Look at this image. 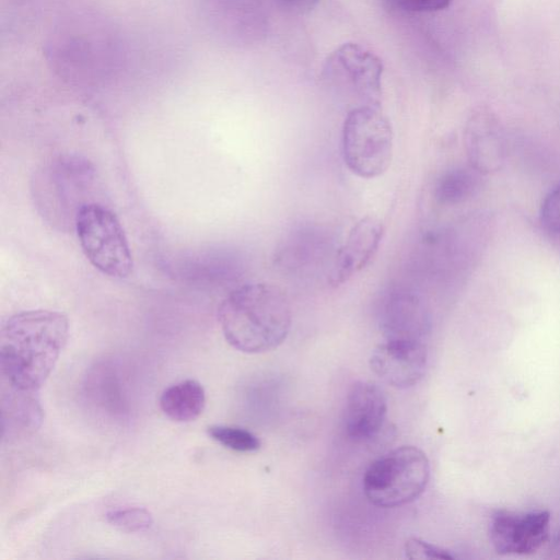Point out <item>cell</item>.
I'll return each instance as SVG.
<instances>
[{
  "label": "cell",
  "instance_id": "cell-1",
  "mask_svg": "<svg viewBox=\"0 0 560 560\" xmlns=\"http://www.w3.org/2000/svg\"><path fill=\"white\" fill-rule=\"evenodd\" d=\"M69 322L57 311L31 310L8 317L0 329V368L8 386L37 392L67 342Z\"/></svg>",
  "mask_w": 560,
  "mask_h": 560
},
{
  "label": "cell",
  "instance_id": "cell-2",
  "mask_svg": "<svg viewBox=\"0 0 560 560\" xmlns=\"http://www.w3.org/2000/svg\"><path fill=\"white\" fill-rule=\"evenodd\" d=\"M218 318L226 341L245 353H261L287 338L292 312L284 291L267 282L244 283L221 302Z\"/></svg>",
  "mask_w": 560,
  "mask_h": 560
},
{
  "label": "cell",
  "instance_id": "cell-3",
  "mask_svg": "<svg viewBox=\"0 0 560 560\" xmlns=\"http://www.w3.org/2000/svg\"><path fill=\"white\" fill-rule=\"evenodd\" d=\"M430 479V463L417 446L396 447L366 468L362 489L366 499L378 508H397L418 499Z\"/></svg>",
  "mask_w": 560,
  "mask_h": 560
},
{
  "label": "cell",
  "instance_id": "cell-4",
  "mask_svg": "<svg viewBox=\"0 0 560 560\" xmlns=\"http://www.w3.org/2000/svg\"><path fill=\"white\" fill-rule=\"evenodd\" d=\"M345 164L361 178H375L390 165L394 131L380 105H359L348 112L341 132Z\"/></svg>",
  "mask_w": 560,
  "mask_h": 560
},
{
  "label": "cell",
  "instance_id": "cell-5",
  "mask_svg": "<svg viewBox=\"0 0 560 560\" xmlns=\"http://www.w3.org/2000/svg\"><path fill=\"white\" fill-rule=\"evenodd\" d=\"M74 225L84 256L98 271L118 279L131 273L130 246L112 210L96 202L84 203L77 210Z\"/></svg>",
  "mask_w": 560,
  "mask_h": 560
},
{
  "label": "cell",
  "instance_id": "cell-6",
  "mask_svg": "<svg viewBox=\"0 0 560 560\" xmlns=\"http://www.w3.org/2000/svg\"><path fill=\"white\" fill-rule=\"evenodd\" d=\"M383 70L377 55L359 44L345 43L329 55L324 74L329 82L350 88L361 105L381 106Z\"/></svg>",
  "mask_w": 560,
  "mask_h": 560
},
{
  "label": "cell",
  "instance_id": "cell-7",
  "mask_svg": "<svg viewBox=\"0 0 560 560\" xmlns=\"http://www.w3.org/2000/svg\"><path fill=\"white\" fill-rule=\"evenodd\" d=\"M427 363V347L418 339H386L370 357L372 371L396 388L416 385L422 378Z\"/></svg>",
  "mask_w": 560,
  "mask_h": 560
},
{
  "label": "cell",
  "instance_id": "cell-8",
  "mask_svg": "<svg viewBox=\"0 0 560 560\" xmlns=\"http://www.w3.org/2000/svg\"><path fill=\"white\" fill-rule=\"evenodd\" d=\"M550 515L547 511L528 513L497 512L490 525V540L500 555H530L547 540Z\"/></svg>",
  "mask_w": 560,
  "mask_h": 560
},
{
  "label": "cell",
  "instance_id": "cell-9",
  "mask_svg": "<svg viewBox=\"0 0 560 560\" xmlns=\"http://www.w3.org/2000/svg\"><path fill=\"white\" fill-rule=\"evenodd\" d=\"M109 44L86 33L60 35L49 45L48 55L60 74H102L107 70Z\"/></svg>",
  "mask_w": 560,
  "mask_h": 560
},
{
  "label": "cell",
  "instance_id": "cell-10",
  "mask_svg": "<svg viewBox=\"0 0 560 560\" xmlns=\"http://www.w3.org/2000/svg\"><path fill=\"white\" fill-rule=\"evenodd\" d=\"M470 166L482 175L498 172L505 161V138L498 118L486 109L475 112L464 131Z\"/></svg>",
  "mask_w": 560,
  "mask_h": 560
},
{
  "label": "cell",
  "instance_id": "cell-11",
  "mask_svg": "<svg viewBox=\"0 0 560 560\" xmlns=\"http://www.w3.org/2000/svg\"><path fill=\"white\" fill-rule=\"evenodd\" d=\"M387 413L384 390L373 382L358 381L348 392L343 411L345 430L353 440H366L382 428Z\"/></svg>",
  "mask_w": 560,
  "mask_h": 560
},
{
  "label": "cell",
  "instance_id": "cell-12",
  "mask_svg": "<svg viewBox=\"0 0 560 560\" xmlns=\"http://www.w3.org/2000/svg\"><path fill=\"white\" fill-rule=\"evenodd\" d=\"M384 232L383 223L376 218L359 220L337 254L329 282L338 287L369 265L380 248Z\"/></svg>",
  "mask_w": 560,
  "mask_h": 560
},
{
  "label": "cell",
  "instance_id": "cell-13",
  "mask_svg": "<svg viewBox=\"0 0 560 560\" xmlns=\"http://www.w3.org/2000/svg\"><path fill=\"white\" fill-rule=\"evenodd\" d=\"M380 326L386 339L421 340L428 319L419 299L408 292L389 295L380 313Z\"/></svg>",
  "mask_w": 560,
  "mask_h": 560
},
{
  "label": "cell",
  "instance_id": "cell-14",
  "mask_svg": "<svg viewBox=\"0 0 560 560\" xmlns=\"http://www.w3.org/2000/svg\"><path fill=\"white\" fill-rule=\"evenodd\" d=\"M89 400L103 412L113 417L126 412V400L120 374L110 361H102L92 366L85 381Z\"/></svg>",
  "mask_w": 560,
  "mask_h": 560
},
{
  "label": "cell",
  "instance_id": "cell-15",
  "mask_svg": "<svg viewBox=\"0 0 560 560\" xmlns=\"http://www.w3.org/2000/svg\"><path fill=\"white\" fill-rule=\"evenodd\" d=\"M206 394L195 380L180 381L167 387L160 397L163 413L177 422L195 420L203 410Z\"/></svg>",
  "mask_w": 560,
  "mask_h": 560
},
{
  "label": "cell",
  "instance_id": "cell-16",
  "mask_svg": "<svg viewBox=\"0 0 560 560\" xmlns=\"http://www.w3.org/2000/svg\"><path fill=\"white\" fill-rule=\"evenodd\" d=\"M37 392L21 390L9 386V395L2 396V427L5 430H34L43 419Z\"/></svg>",
  "mask_w": 560,
  "mask_h": 560
},
{
  "label": "cell",
  "instance_id": "cell-17",
  "mask_svg": "<svg viewBox=\"0 0 560 560\" xmlns=\"http://www.w3.org/2000/svg\"><path fill=\"white\" fill-rule=\"evenodd\" d=\"M480 174L469 168H452L438 179L434 198L440 205L454 206L466 201L479 188Z\"/></svg>",
  "mask_w": 560,
  "mask_h": 560
},
{
  "label": "cell",
  "instance_id": "cell-18",
  "mask_svg": "<svg viewBox=\"0 0 560 560\" xmlns=\"http://www.w3.org/2000/svg\"><path fill=\"white\" fill-rule=\"evenodd\" d=\"M207 431L212 440L235 452L252 453L260 447L258 436L244 428L215 424L209 427Z\"/></svg>",
  "mask_w": 560,
  "mask_h": 560
},
{
  "label": "cell",
  "instance_id": "cell-19",
  "mask_svg": "<svg viewBox=\"0 0 560 560\" xmlns=\"http://www.w3.org/2000/svg\"><path fill=\"white\" fill-rule=\"evenodd\" d=\"M106 520L112 526L127 534L144 532L153 523L152 514L140 506L110 510L106 514Z\"/></svg>",
  "mask_w": 560,
  "mask_h": 560
},
{
  "label": "cell",
  "instance_id": "cell-20",
  "mask_svg": "<svg viewBox=\"0 0 560 560\" xmlns=\"http://www.w3.org/2000/svg\"><path fill=\"white\" fill-rule=\"evenodd\" d=\"M393 12L431 13L446 9L453 0H382Z\"/></svg>",
  "mask_w": 560,
  "mask_h": 560
},
{
  "label": "cell",
  "instance_id": "cell-21",
  "mask_svg": "<svg viewBox=\"0 0 560 560\" xmlns=\"http://www.w3.org/2000/svg\"><path fill=\"white\" fill-rule=\"evenodd\" d=\"M540 223L553 234H560V184L550 190L540 206Z\"/></svg>",
  "mask_w": 560,
  "mask_h": 560
},
{
  "label": "cell",
  "instance_id": "cell-22",
  "mask_svg": "<svg viewBox=\"0 0 560 560\" xmlns=\"http://www.w3.org/2000/svg\"><path fill=\"white\" fill-rule=\"evenodd\" d=\"M405 551L409 559H454L450 551L420 538L406 541Z\"/></svg>",
  "mask_w": 560,
  "mask_h": 560
},
{
  "label": "cell",
  "instance_id": "cell-23",
  "mask_svg": "<svg viewBox=\"0 0 560 560\" xmlns=\"http://www.w3.org/2000/svg\"><path fill=\"white\" fill-rule=\"evenodd\" d=\"M273 3L280 9L293 13V14H304L312 11L318 0H272Z\"/></svg>",
  "mask_w": 560,
  "mask_h": 560
},
{
  "label": "cell",
  "instance_id": "cell-24",
  "mask_svg": "<svg viewBox=\"0 0 560 560\" xmlns=\"http://www.w3.org/2000/svg\"><path fill=\"white\" fill-rule=\"evenodd\" d=\"M550 556L552 558H560V534L557 536V538L553 541V545L550 550Z\"/></svg>",
  "mask_w": 560,
  "mask_h": 560
}]
</instances>
